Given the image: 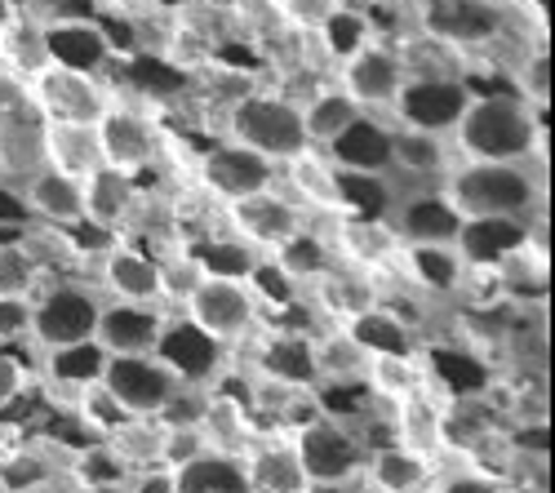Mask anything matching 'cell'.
<instances>
[{"mask_svg":"<svg viewBox=\"0 0 555 493\" xmlns=\"http://www.w3.org/2000/svg\"><path fill=\"white\" fill-rule=\"evenodd\" d=\"M391 444H400V450L409 454H418V458H431L444 454V444H449V414L436 405V395L431 391H418V395H409L396 405L391 414Z\"/></svg>","mask_w":555,"mask_h":493,"instance_id":"cell-25","label":"cell"},{"mask_svg":"<svg viewBox=\"0 0 555 493\" xmlns=\"http://www.w3.org/2000/svg\"><path fill=\"white\" fill-rule=\"evenodd\" d=\"M506 27V10L493 0H423V36L449 50L498 40Z\"/></svg>","mask_w":555,"mask_h":493,"instance_id":"cell-14","label":"cell"},{"mask_svg":"<svg viewBox=\"0 0 555 493\" xmlns=\"http://www.w3.org/2000/svg\"><path fill=\"white\" fill-rule=\"evenodd\" d=\"M427 365L418 361V355H369V369H364V387L391 400V405H400V400L418 395V391H431L427 387Z\"/></svg>","mask_w":555,"mask_h":493,"instance_id":"cell-35","label":"cell"},{"mask_svg":"<svg viewBox=\"0 0 555 493\" xmlns=\"http://www.w3.org/2000/svg\"><path fill=\"white\" fill-rule=\"evenodd\" d=\"M334 258L347 262L351 272H383V267H396L400 262V236L387 218H364V213H347V218H334Z\"/></svg>","mask_w":555,"mask_h":493,"instance_id":"cell-16","label":"cell"},{"mask_svg":"<svg viewBox=\"0 0 555 493\" xmlns=\"http://www.w3.org/2000/svg\"><path fill=\"white\" fill-rule=\"evenodd\" d=\"M267 258L275 262V272H281V276H285L294 289L315 285V281H325V276L334 272V267H338L330 236H320V232H311V228H302L298 236H289L281 249H271Z\"/></svg>","mask_w":555,"mask_h":493,"instance_id":"cell-31","label":"cell"},{"mask_svg":"<svg viewBox=\"0 0 555 493\" xmlns=\"http://www.w3.org/2000/svg\"><path fill=\"white\" fill-rule=\"evenodd\" d=\"M169 321L173 316L165 302H103L94 342L107 355H143V351H156Z\"/></svg>","mask_w":555,"mask_h":493,"instance_id":"cell-15","label":"cell"},{"mask_svg":"<svg viewBox=\"0 0 555 493\" xmlns=\"http://www.w3.org/2000/svg\"><path fill=\"white\" fill-rule=\"evenodd\" d=\"M99 311H103L99 289H89L80 281L50 285L40 298H31V342L44 355L76 347V342H94Z\"/></svg>","mask_w":555,"mask_h":493,"instance_id":"cell-5","label":"cell"},{"mask_svg":"<svg viewBox=\"0 0 555 493\" xmlns=\"http://www.w3.org/2000/svg\"><path fill=\"white\" fill-rule=\"evenodd\" d=\"M209 450H222V454H245L249 444L258 440L249 414L236 395H209V410H205V423H201Z\"/></svg>","mask_w":555,"mask_h":493,"instance_id":"cell-39","label":"cell"},{"mask_svg":"<svg viewBox=\"0 0 555 493\" xmlns=\"http://www.w3.org/2000/svg\"><path fill=\"white\" fill-rule=\"evenodd\" d=\"M188 249L201 267V276H209V281H249L254 267L267 258L254 245H245L241 236H209V241H196Z\"/></svg>","mask_w":555,"mask_h":493,"instance_id":"cell-36","label":"cell"},{"mask_svg":"<svg viewBox=\"0 0 555 493\" xmlns=\"http://www.w3.org/2000/svg\"><path fill=\"white\" fill-rule=\"evenodd\" d=\"M44 165L85 183L103 165L94 125H44Z\"/></svg>","mask_w":555,"mask_h":493,"instance_id":"cell-32","label":"cell"},{"mask_svg":"<svg viewBox=\"0 0 555 493\" xmlns=\"http://www.w3.org/2000/svg\"><path fill=\"white\" fill-rule=\"evenodd\" d=\"M201 5H205V10H218V14H236L245 0H201Z\"/></svg>","mask_w":555,"mask_h":493,"instance_id":"cell-59","label":"cell"},{"mask_svg":"<svg viewBox=\"0 0 555 493\" xmlns=\"http://www.w3.org/2000/svg\"><path fill=\"white\" fill-rule=\"evenodd\" d=\"M99 285L107 302H160V262L138 245L112 241L99 258Z\"/></svg>","mask_w":555,"mask_h":493,"instance_id":"cell-20","label":"cell"},{"mask_svg":"<svg viewBox=\"0 0 555 493\" xmlns=\"http://www.w3.org/2000/svg\"><path fill=\"white\" fill-rule=\"evenodd\" d=\"M209 450V440L201 427H165V440H160V467L165 471H178L188 467L192 458H201Z\"/></svg>","mask_w":555,"mask_h":493,"instance_id":"cell-53","label":"cell"},{"mask_svg":"<svg viewBox=\"0 0 555 493\" xmlns=\"http://www.w3.org/2000/svg\"><path fill=\"white\" fill-rule=\"evenodd\" d=\"M0 67H10L14 76H23L27 85L50 67V44H44V23H27L14 18L0 31Z\"/></svg>","mask_w":555,"mask_h":493,"instance_id":"cell-40","label":"cell"},{"mask_svg":"<svg viewBox=\"0 0 555 493\" xmlns=\"http://www.w3.org/2000/svg\"><path fill=\"white\" fill-rule=\"evenodd\" d=\"M40 493H54V489H40Z\"/></svg>","mask_w":555,"mask_h":493,"instance_id":"cell-62","label":"cell"},{"mask_svg":"<svg viewBox=\"0 0 555 493\" xmlns=\"http://www.w3.org/2000/svg\"><path fill=\"white\" fill-rule=\"evenodd\" d=\"M493 272H498L502 289L512 294V298H529V302H538V298L546 294V249H542L538 236H533V241L520 245L512 258H502Z\"/></svg>","mask_w":555,"mask_h":493,"instance_id":"cell-44","label":"cell"},{"mask_svg":"<svg viewBox=\"0 0 555 493\" xmlns=\"http://www.w3.org/2000/svg\"><path fill=\"white\" fill-rule=\"evenodd\" d=\"M227 209V228L231 236H241L245 245H254L258 254H271V249H281L289 236H298L307 228V209L281 192V183L267 187V192H254L245 200H231L222 205Z\"/></svg>","mask_w":555,"mask_h":493,"instance_id":"cell-9","label":"cell"},{"mask_svg":"<svg viewBox=\"0 0 555 493\" xmlns=\"http://www.w3.org/2000/svg\"><path fill=\"white\" fill-rule=\"evenodd\" d=\"M338 5L343 0H271L275 18H281L289 31H307V36H315L320 27H325Z\"/></svg>","mask_w":555,"mask_h":493,"instance_id":"cell-52","label":"cell"},{"mask_svg":"<svg viewBox=\"0 0 555 493\" xmlns=\"http://www.w3.org/2000/svg\"><path fill=\"white\" fill-rule=\"evenodd\" d=\"M23 107H31V85L10 67H0V116H14Z\"/></svg>","mask_w":555,"mask_h":493,"instance_id":"cell-56","label":"cell"},{"mask_svg":"<svg viewBox=\"0 0 555 493\" xmlns=\"http://www.w3.org/2000/svg\"><path fill=\"white\" fill-rule=\"evenodd\" d=\"M360 476H364L369 489H378V493H423L436 476V463L400 450V444H378V450L364 454Z\"/></svg>","mask_w":555,"mask_h":493,"instance_id":"cell-30","label":"cell"},{"mask_svg":"<svg viewBox=\"0 0 555 493\" xmlns=\"http://www.w3.org/2000/svg\"><path fill=\"white\" fill-rule=\"evenodd\" d=\"M343 329L360 342L364 355H418V334H413V321H404L400 311L387 307V302L360 307L351 321H343Z\"/></svg>","mask_w":555,"mask_h":493,"instance_id":"cell-27","label":"cell"},{"mask_svg":"<svg viewBox=\"0 0 555 493\" xmlns=\"http://www.w3.org/2000/svg\"><path fill=\"white\" fill-rule=\"evenodd\" d=\"M44 44H50V67H72L99 76L112 63V40L103 27L85 18H54L44 23Z\"/></svg>","mask_w":555,"mask_h":493,"instance_id":"cell-26","label":"cell"},{"mask_svg":"<svg viewBox=\"0 0 555 493\" xmlns=\"http://www.w3.org/2000/svg\"><path fill=\"white\" fill-rule=\"evenodd\" d=\"M298 112H302V129H307V143H311V147H330L338 133L360 116V107L343 94L338 85L315 89L311 99L298 103Z\"/></svg>","mask_w":555,"mask_h":493,"instance_id":"cell-37","label":"cell"},{"mask_svg":"<svg viewBox=\"0 0 555 493\" xmlns=\"http://www.w3.org/2000/svg\"><path fill=\"white\" fill-rule=\"evenodd\" d=\"M289 440H294V454H298L311 489H343L347 480L360 476L364 454H369L356 440V431H347V423L325 418V414L298 423Z\"/></svg>","mask_w":555,"mask_h":493,"instance_id":"cell-6","label":"cell"},{"mask_svg":"<svg viewBox=\"0 0 555 493\" xmlns=\"http://www.w3.org/2000/svg\"><path fill=\"white\" fill-rule=\"evenodd\" d=\"M72 476H76V489H85V484H125L129 480L125 463L112 454L107 440H94L89 450H80L72 458Z\"/></svg>","mask_w":555,"mask_h":493,"instance_id":"cell-49","label":"cell"},{"mask_svg":"<svg viewBox=\"0 0 555 493\" xmlns=\"http://www.w3.org/2000/svg\"><path fill=\"white\" fill-rule=\"evenodd\" d=\"M14 18H18V14H14V5H10V0H0V31H5Z\"/></svg>","mask_w":555,"mask_h":493,"instance_id":"cell-61","label":"cell"},{"mask_svg":"<svg viewBox=\"0 0 555 493\" xmlns=\"http://www.w3.org/2000/svg\"><path fill=\"white\" fill-rule=\"evenodd\" d=\"M241 458L254 493H311V480L294 454V440H254Z\"/></svg>","mask_w":555,"mask_h":493,"instance_id":"cell-28","label":"cell"},{"mask_svg":"<svg viewBox=\"0 0 555 493\" xmlns=\"http://www.w3.org/2000/svg\"><path fill=\"white\" fill-rule=\"evenodd\" d=\"M391 173H409V178H440L449 173V147L440 133L427 129H391Z\"/></svg>","mask_w":555,"mask_h":493,"instance_id":"cell-34","label":"cell"},{"mask_svg":"<svg viewBox=\"0 0 555 493\" xmlns=\"http://www.w3.org/2000/svg\"><path fill=\"white\" fill-rule=\"evenodd\" d=\"M173 493H254V489H249L241 454L205 450L201 458H192L188 467L173 471Z\"/></svg>","mask_w":555,"mask_h":493,"instance_id":"cell-33","label":"cell"},{"mask_svg":"<svg viewBox=\"0 0 555 493\" xmlns=\"http://www.w3.org/2000/svg\"><path fill=\"white\" fill-rule=\"evenodd\" d=\"M178 311H182V321L201 329L205 338H214L218 347L245 342L262 321V302L249 289V281H209L205 276Z\"/></svg>","mask_w":555,"mask_h":493,"instance_id":"cell-4","label":"cell"},{"mask_svg":"<svg viewBox=\"0 0 555 493\" xmlns=\"http://www.w3.org/2000/svg\"><path fill=\"white\" fill-rule=\"evenodd\" d=\"M444 200L462 218H533L542 205V187L529 165L462 160L444 173Z\"/></svg>","mask_w":555,"mask_h":493,"instance_id":"cell-2","label":"cell"},{"mask_svg":"<svg viewBox=\"0 0 555 493\" xmlns=\"http://www.w3.org/2000/svg\"><path fill=\"white\" fill-rule=\"evenodd\" d=\"M160 440H165V427L156 418H125L107 436L112 454L125 463L129 476L133 471H147V467H160Z\"/></svg>","mask_w":555,"mask_h":493,"instance_id":"cell-41","label":"cell"},{"mask_svg":"<svg viewBox=\"0 0 555 493\" xmlns=\"http://www.w3.org/2000/svg\"><path fill=\"white\" fill-rule=\"evenodd\" d=\"M400 262H404V272L413 276V285L436 289V294L457 289V285H462V276H467V267H462V258H457L449 245H418V249H400Z\"/></svg>","mask_w":555,"mask_h":493,"instance_id":"cell-43","label":"cell"},{"mask_svg":"<svg viewBox=\"0 0 555 493\" xmlns=\"http://www.w3.org/2000/svg\"><path fill=\"white\" fill-rule=\"evenodd\" d=\"M36 285L40 258L18 241H0V298H36Z\"/></svg>","mask_w":555,"mask_h":493,"instance_id":"cell-45","label":"cell"},{"mask_svg":"<svg viewBox=\"0 0 555 493\" xmlns=\"http://www.w3.org/2000/svg\"><path fill=\"white\" fill-rule=\"evenodd\" d=\"M54 484V463L50 454H31V450H18L0 463V489L5 493H40Z\"/></svg>","mask_w":555,"mask_h":493,"instance_id":"cell-46","label":"cell"},{"mask_svg":"<svg viewBox=\"0 0 555 493\" xmlns=\"http://www.w3.org/2000/svg\"><path fill=\"white\" fill-rule=\"evenodd\" d=\"M387 222L396 228L404 249H418V245H449L453 249L462 213L444 200V192H418V196H396L387 209Z\"/></svg>","mask_w":555,"mask_h":493,"instance_id":"cell-18","label":"cell"},{"mask_svg":"<svg viewBox=\"0 0 555 493\" xmlns=\"http://www.w3.org/2000/svg\"><path fill=\"white\" fill-rule=\"evenodd\" d=\"M330 156L338 173H364V178H387L391 173V125H383L374 112H360L330 147H320Z\"/></svg>","mask_w":555,"mask_h":493,"instance_id":"cell-19","label":"cell"},{"mask_svg":"<svg viewBox=\"0 0 555 493\" xmlns=\"http://www.w3.org/2000/svg\"><path fill=\"white\" fill-rule=\"evenodd\" d=\"M40 169H44V120L36 116V107L0 116V187L18 196Z\"/></svg>","mask_w":555,"mask_h":493,"instance_id":"cell-21","label":"cell"},{"mask_svg":"<svg viewBox=\"0 0 555 493\" xmlns=\"http://www.w3.org/2000/svg\"><path fill=\"white\" fill-rule=\"evenodd\" d=\"M311 347H315V374H320V382H338V387L364 382L369 355L360 351V342L343 325H334V329H325L320 338H311Z\"/></svg>","mask_w":555,"mask_h":493,"instance_id":"cell-38","label":"cell"},{"mask_svg":"<svg viewBox=\"0 0 555 493\" xmlns=\"http://www.w3.org/2000/svg\"><path fill=\"white\" fill-rule=\"evenodd\" d=\"M533 236V218H462L453 254L467 272H493L502 258H512Z\"/></svg>","mask_w":555,"mask_h":493,"instance_id":"cell-17","label":"cell"},{"mask_svg":"<svg viewBox=\"0 0 555 493\" xmlns=\"http://www.w3.org/2000/svg\"><path fill=\"white\" fill-rule=\"evenodd\" d=\"M31 338V298H0V347Z\"/></svg>","mask_w":555,"mask_h":493,"instance_id":"cell-54","label":"cell"},{"mask_svg":"<svg viewBox=\"0 0 555 493\" xmlns=\"http://www.w3.org/2000/svg\"><path fill=\"white\" fill-rule=\"evenodd\" d=\"M94 133H99L103 165H107V169H120V173H129V178H138L143 169H152L156 156H160V129H156V120H152L147 112L129 107V103H116V99H112V107L99 116Z\"/></svg>","mask_w":555,"mask_h":493,"instance_id":"cell-12","label":"cell"},{"mask_svg":"<svg viewBox=\"0 0 555 493\" xmlns=\"http://www.w3.org/2000/svg\"><path fill=\"white\" fill-rule=\"evenodd\" d=\"M542 112L525 107L516 94H476L453 125L462 160H502L529 165L542 152Z\"/></svg>","mask_w":555,"mask_h":493,"instance_id":"cell-1","label":"cell"},{"mask_svg":"<svg viewBox=\"0 0 555 493\" xmlns=\"http://www.w3.org/2000/svg\"><path fill=\"white\" fill-rule=\"evenodd\" d=\"M258 378L267 382H281V387H294V391H311L320 387V374H315V347L307 334H271L262 347H258Z\"/></svg>","mask_w":555,"mask_h":493,"instance_id":"cell-29","label":"cell"},{"mask_svg":"<svg viewBox=\"0 0 555 493\" xmlns=\"http://www.w3.org/2000/svg\"><path fill=\"white\" fill-rule=\"evenodd\" d=\"M99 387L116 400L125 418H156L169 405V395L182 387V378L156 351H143V355H107Z\"/></svg>","mask_w":555,"mask_h":493,"instance_id":"cell-7","label":"cell"},{"mask_svg":"<svg viewBox=\"0 0 555 493\" xmlns=\"http://www.w3.org/2000/svg\"><path fill=\"white\" fill-rule=\"evenodd\" d=\"M196 183L218 205H231V200H245L254 192H267V187L281 183V165H271L267 156H258L241 143H214L196 160Z\"/></svg>","mask_w":555,"mask_h":493,"instance_id":"cell-11","label":"cell"},{"mask_svg":"<svg viewBox=\"0 0 555 493\" xmlns=\"http://www.w3.org/2000/svg\"><path fill=\"white\" fill-rule=\"evenodd\" d=\"M23 391H27V369H23V361H18L14 351L0 347V410H10Z\"/></svg>","mask_w":555,"mask_h":493,"instance_id":"cell-55","label":"cell"},{"mask_svg":"<svg viewBox=\"0 0 555 493\" xmlns=\"http://www.w3.org/2000/svg\"><path fill=\"white\" fill-rule=\"evenodd\" d=\"M18 200L50 232H72V228H80V222H85V187H80V178H67V173H59L50 165H44L31 183L18 192Z\"/></svg>","mask_w":555,"mask_h":493,"instance_id":"cell-24","label":"cell"},{"mask_svg":"<svg viewBox=\"0 0 555 493\" xmlns=\"http://www.w3.org/2000/svg\"><path fill=\"white\" fill-rule=\"evenodd\" d=\"M156 262H160V302H165V307H182V302H188V294L205 281L201 267H196V258H192V249L156 254Z\"/></svg>","mask_w":555,"mask_h":493,"instance_id":"cell-48","label":"cell"},{"mask_svg":"<svg viewBox=\"0 0 555 493\" xmlns=\"http://www.w3.org/2000/svg\"><path fill=\"white\" fill-rule=\"evenodd\" d=\"M50 361V382L59 391H72V400L94 387L103 378V365H107V351L99 342H76V347H63V351H50L44 355Z\"/></svg>","mask_w":555,"mask_h":493,"instance_id":"cell-42","label":"cell"},{"mask_svg":"<svg viewBox=\"0 0 555 493\" xmlns=\"http://www.w3.org/2000/svg\"><path fill=\"white\" fill-rule=\"evenodd\" d=\"M404 80H409V72H404L400 50L396 44H383V40L360 44V50L351 59H343V67H338V89L360 112H391Z\"/></svg>","mask_w":555,"mask_h":493,"instance_id":"cell-10","label":"cell"},{"mask_svg":"<svg viewBox=\"0 0 555 493\" xmlns=\"http://www.w3.org/2000/svg\"><path fill=\"white\" fill-rule=\"evenodd\" d=\"M209 387L201 382H182L173 395H169V405L156 414L160 427H201L205 423V410H209Z\"/></svg>","mask_w":555,"mask_h":493,"instance_id":"cell-51","label":"cell"},{"mask_svg":"<svg viewBox=\"0 0 555 493\" xmlns=\"http://www.w3.org/2000/svg\"><path fill=\"white\" fill-rule=\"evenodd\" d=\"M31 107L44 125H99V116L112 107V94L89 72L44 67L31 80Z\"/></svg>","mask_w":555,"mask_h":493,"instance_id":"cell-8","label":"cell"},{"mask_svg":"<svg viewBox=\"0 0 555 493\" xmlns=\"http://www.w3.org/2000/svg\"><path fill=\"white\" fill-rule=\"evenodd\" d=\"M315 36L325 40V50H330L338 63H343V59H351V54L360 50V44L374 40V31H369V18H364L360 10H347V5H338V10H334V18H330L325 27H320Z\"/></svg>","mask_w":555,"mask_h":493,"instance_id":"cell-47","label":"cell"},{"mask_svg":"<svg viewBox=\"0 0 555 493\" xmlns=\"http://www.w3.org/2000/svg\"><path fill=\"white\" fill-rule=\"evenodd\" d=\"M281 183L289 187V196L302 209L330 213V218H347V196H343V173L330 165V156L320 147H302L298 156H289L281 165Z\"/></svg>","mask_w":555,"mask_h":493,"instance_id":"cell-22","label":"cell"},{"mask_svg":"<svg viewBox=\"0 0 555 493\" xmlns=\"http://www.w3.org/2000/svg\"><path fill=\"white\" fill-rule=\"evenodd\" d=\"M76 493H129V480H125V484H85V489H76Z\"/></svg>","mask_w":555,"mask_h":493,"instance_id":"cell-60","label":"cell"},{"mask_svg":"<svg viewBox=\"0 0 555 493\" xmlns=\"http://www.w3.org/2000/svg\"><path fill=\"white\" fill-rule=\"evenodd\" d=\"M227 143H241V147L267 156L271 165H285L289 156L311 147L298 99L262 94V89H254V94H245L241 103L227 107Z\"/></svg>","mask_w":555,"mask_h":493,"instance_id":"cell-3","label":"cell"},{"mask_svg":"<svg viewBox=\"0 0 555 493\" xmlns=\"http://www.w3.org/2000/svg\"><path fill=\"white\" fill-rule=\"evenodd\" d=\"M516 99L533 112H542L551 103V54L546 50H533L520 59L516 67Z\"/></svg>","mask_w":555,"mask_h":493,"instance_id":"cell-50","label":"cell"},{"mask_svg":"<svg viewBox=\"0 0 555 493\" xmlns=\"http://www.w3.org/2000/svg\"><path fill=\"white\" fill-rule=\"evenodd\" d=\"M129 493H173V471L165 467H147L129 476Z\"/></svg>","mask_w":555,"mask_h":493,"instance_id":"cell-57","label":"cell"},{"mask_svg":"<svg viewBox=\"0 0 555 493\" xmlns=\"http://www.w3.org/2000/svg\"><path fill=\"white\" fill-rule=\"evenodd\" d=\"M85 222L80 228H94L103 236H120L129 222H133V205H138V178L99 165L94 173L85 178Z\"/></svg>","mask_w":555,"mask_h":493,"instance_id":"cell-23","label":"cell"},{"mask_svg":"<svg viewBox=\"0 0 555 493\" xmlns=\"http://www.w3.org/2000/svg\"><path fill=\"white\" fill-rule=\"evenodd\" d=\"M472 99L476 94L462 76H418V80H404L391 112L400 116V125L427 129V133H440L444 139V133H453V125L462 120Z\"/></svg>","mask_w":555,"mask_h":493,"instance_id":"cell-13","label":"cell"},{"mask_svg":"<svg viewBox=\"0 0 555 493\" xmlns=\"http://www.w3.org/2000/svg\"><path fill=\"white\" fill-rule=\"evenodd\" d=\"M436 493H506V489L493 484L489 476H453V480H444Z\"/></svg>","mask_w":555,"mask_h":493,"instance_id":"cell-58","label":"cell"}]
</instances>
